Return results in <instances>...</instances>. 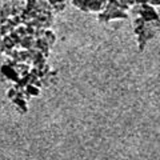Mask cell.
Segmentation results:
<instances>
[]
</instances>
